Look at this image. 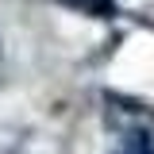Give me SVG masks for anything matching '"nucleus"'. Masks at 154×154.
Here are the masks:
<instances>
[{
    "label": "nucleus",
    "mask_w": 154,
    "mask_h": 154,
    "mask_svg": "<svg viewBox=\"0 0 154 154\" xmlns=\"http://www.w3.org/2000/svg\"><path fill=\"white\" fill-rule=\"evenodd\" d=\"M58 4L77 8V12H85V16H112V12H116L112 0H58Z\"/></svg>",
    "instance_id": "f03ea898"
},
{
    "label": "nucleus",
    "mask_w": 154,
    "mask_h": 154,
    "mask_svg": "<svg viewBox=\"0 0 154 154\" xmlns=\"http://www.w3.org/2000/svg\"><path fill=\"white\" fill-rule=\"evenodd\" d=\"M116 154H154V135L146 127H135L116 143Z\"/></svg>",
    "instance_id": "f257e3e1"
}]
</instances>
